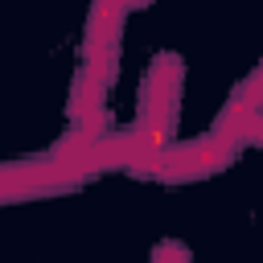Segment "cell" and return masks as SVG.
<instances>
[{
    "label": "cell",
    "instance_id": "obj_1",
    "mask_svg": "<svg viewBox=\"0 0 263 263\" xmlns=\"http://www.w3.org/2000/svg\"><path fill=\"white\" fill-rule=\"evenodd\" d=\"M238 156V140L234 136H222V132H210L201 140H185V144H164L144 168L140 177H156V181H197V177H210V173H222L230 160Z\"/></svg>",
    "mask_w": 263,
    "mask_h": 263
},
{
    "label": "cell",
    "instance_id": "obj_2",
    "mask_svg": "<svg viewBox=\"0 0 263 263\" xmlns=\"http://www.w3.org/2000/svg\"><path fill=\"white\" fill-rule=\"evenodd\" d=\"M152 259H189V247H181V242H160L156 251H152Z\"/></svg>",
    "mask_w": 263,
    "mask_h": 263
},
{
    "label": "cell",
    "instance_id": "obj_3",
    "mask_svg": "<svg viewBox=\"0 0 263 263\" xmlns=\"http://www.w3.org/2000/svg\"><path fill=\"white\" fill-rule=\"evenodd\" d=\"M242 144H263V107L255 111V119L247 123V132H242Z\"/></svg>",
    "mask_w": 263,
    "mask_h": 263
}]
</instances>
